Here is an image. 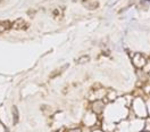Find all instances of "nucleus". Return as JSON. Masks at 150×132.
<instances>
[{
  "label": "nucleus",
  "mask_w": 150,
  "mask_h": 132,
  "mask_svg": "<svg viewBox=\"0 0 150 132\" xmlns=\"http://www.w3.org/2000/svg\"><path fill=\"white\" fill-rule=\"evenodd\" d=\"M24 26H25V22L23 20H17L13 24V27H15V29H23Z\"/></svg>",
  "instance_id": "obj_1"
},
{
  "label": "nucleus",
  "mask_w": 150,
  "mask_h": 132,
  "mask_svg": "<svg viewBox=\"0 0 150 132\" xmlns=\"http://www.w3.org/2000/svg\"><path fill=\"white\" fill-rule=\"evenodd\" d=\"M9 27L8 22H0V32H3L5 30H7Z\"/></svg>",
  "instance_id": "obj_2"
},
{
  "label": "nucleus",
  "mask_w": 150,
  "mask_h": 132,
  "mask_svg": "<svg viewBox=\"0 0 150 132\" xmlns=\"http://www.w3.org/2000/svg\"><path fill=\"white\" fill-rule=\"evenodd\" d=\"M13 114H14V124H17L18 122V112H17V108L16 107H14L13 108Z\"/></svg>",
  "instance_id": "obj_3"
},
{
  "label": "nucleus",
  "mask_w": 150,
  "mask_h": 132,
  "mask_svg": "<svg viewBox=\"0 0 150 132\" xmlns=\"http://www.w3.org/2000/svg\"><path fill=\"white\" fill-rule=\"evenodd\" d=\"M88 60H89V57L88 56H84V57H81L77 62H78V63H85V62H88Z\"/></svg>",
  "instance_id": "obj_4"
}]
</instances>
